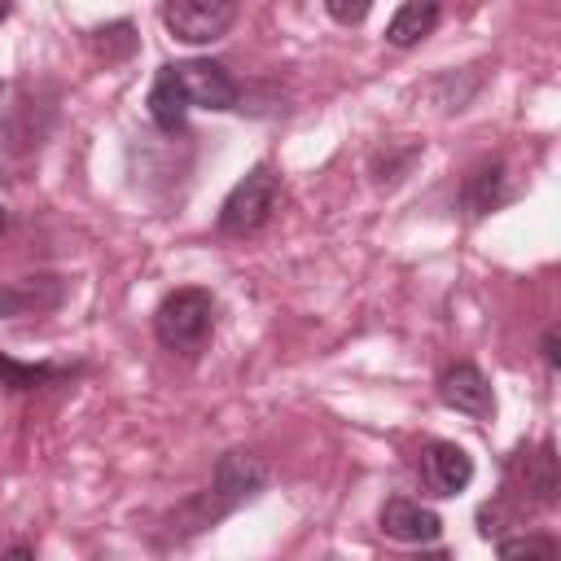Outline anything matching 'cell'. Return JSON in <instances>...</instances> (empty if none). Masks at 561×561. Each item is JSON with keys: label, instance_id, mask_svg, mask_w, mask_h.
Listing matches in <instances>:
<instances>
[{"label": "cell", "instance_id": "1", "mask_svg": "<svg viewBox=\"0 0 561 561\" xmlns=\"http://www.w3.org/2000/svg\"><path fill=\"white\" fill-rule=\"evenodd\" d=\"M267 486V465L250 451H224L215 465V478L206 491H197L193 500L180 504V513H171V522H180L175 535H197L210 530L219 517H228L232 508H241L245 500H254Z\"/></svg>", "mask_w": 561, "mask_h": 561}, {"label": "cell", "instance_id": "2", "mask_svg": "<svg viewBox=\"0 0 561 561\" xmlns=\"http://www.w3.org/2000/svg\"><path fill=\"white\" fill-rule=\"evenodd\" d=\"M210 329H215V298L210 289H197V285L171 289L153 311V337L180 355H197Z\"/></svg>", "mask_w": 561, "mask_h": 561}, {"label": "cell", "instance_id": "3", "mask_svg": "<svg viewBox=\"0 0 561 561\" xmlns=\"http://www.w3.org/2000/svg\"><path fill=\"white\" fill-rule=\"evenodd\" d=\"M276 197H280V175H276L267 162L250 167L245 180H237L232 193L224 197V206H219V228L232 232V237L259 232V228L272 219Z\"/></svg>", "mask_w": 561, "mask_h": 561}, {"label": "cell", "instance_id": "4", "mask_svg": "<svg viewBox=\"0 0 561 561\" xmlns=\"http://www.w3.org/2000/svg\"><path fill=\"white\" fill-rule=\"evenodd\" d=\"M241 4L237 0H162V26L180 44H215L232 31Z\"/></svg>", "mask_w": 561, "mask_h": 561}, {"label": "cell", "instance_id": "5", "mask_svg": "<svg viewBox=\"0 0 561 561\" xmlns=\"http://www.w3.org/2000/svg\"><path fill=\"white\" fill-rule=\"evenodd\" d=\"M171 70H175V79H180L188 105H197V110H237L241 88H237V79L228 75L224 61L193 57V61H175Z\"/></svg>", "mask_w": 561, "mask_h": 561}, {"label": "cell", "instance_id": "6", "mask_svg": "<svg viewBox=\"0 0 561 561\" xmlns=\"http://www.w3.org/2000/svg\"><path fill=\"white\" fill-rule=\"evenodd\" d=\"M416 469H421V486H425L430 495H438V500L460 495V491L473 482V460H469V451L456 447V443H443V438H434V443L421 447Z\"/></svg>", "mask_w": 561, "mask_h": 561}, {"label": "cell", "instance_id": "7", "mask_svg": "<svg viewBox=\"0 0 561 561\" xmlns=\"http://www.w3.org/2000/svg\"><path fill=\"white\" fill-rule=\"evenodd\" d=\"M438 399H443L447 408L465 412V416H478V421H486V416L495 412L491 381H486V373H482L478 364H451V368H443V377H438Z\"/></svg>", "mask_w": 561, "mask_h": 561}, {"label": "cell", "instance_id": "8", "mask_svg": "<svg viewBox=\"0 0 561 561\" xmlns=\"http://www.w3.org/2000/svg\"><path fill=\"white\" fill-rule=\"evenodd\" d=\"M381 530L399 543H434L443 535V517L434 508H425L421 500L408 495H390L381 504Z\"/></svg>", "mask_w": 561, "mask_h": 561}, {"label": "cell", "instance_id": "9", "mask_svg": "<svg viewBox=\"0 0 561 561\" xmlns=\"http://www.w3.org/2000/svg\"><path fill=\"white\" fill-rule=\"evenodd\" d=\"M61 298H66V280L61 276H22V280H9V285H0V320L57 311Z\"/></svg>", "mask_w": 561, "mask_h": 561}, {"label": "cell", "instance_id": "10", "mask_svg": "<svg viewBox=\"0 0 561 561\" xmlns=\"http://www.w3.org/2000/svg\"><path fill=\"white\" fill-rule=\"evenodd\" d=\"M513 469H522V495L539 508H552L557 504V491H561V478H557V451L552 443L543 438L539 451H522L513 460Z\"/></svg>", "mask_w": 561, "mask_h": 561}, {"label": "cell", "instance_id": "11", "mask_svg": "<svg viewBox=\"0 0 561 561\" xmlns=\"http://www.w3.org/2000/svg\"><path fill=\"white\" fill-rule=\"evenodd\" d=\"M145 105H149L153 127H158V131H167V136L184 131V118H188V110H193L171 66H162V70H158V79H153V88H149V101H145Z\"/></svg>", "mask_w": 561, "mask_h": 561}, {"label": "cell", "instance_id": "12", "mask_svg": "<svg viewBox=\"0 0 561 561\" xmlns=\"http://www.w3.org/2000/svg\"><path fill=\"white\" fill-rule=\"evenodd\" d=\"M438 13H443L438 0H403L399 13H394L390 26H386V39H390L394 48H412V44H421L425 35H434Z\"/></svg>", "mask_w": 561, "mask_h": 561}, {"label": "cell", "instance_id": "13", "mask_svg": "<svg viewBox=\"0 0 561 561\" xmlns=\"http://www.w3.org/2000/svg\"><path fill=\"white\" fill-rule=\"evenodd\" d=\"M504 197H508V188H504V162H500V158L478 162V167L469 171L465 188H460V202H465L469 215H486V210H495Z\"/></svg>", "mask_w": 561, "mask_h": 561}, {"label": "cell", "instance_id": "14", "mask_svg": "<svg viewBox=\"0 0 561 561\" xmlns=\"http://www.w3.org/2000/svg\"><path fill=\"white\" fill-rule=\"evenodd\" d=\"M57 377H66V368H53V364H18V359L0 355V386H9V390H35V386L57 381Z\"/></svg>", "mask_w": 561, "mask_h": 561}, {"label": "cell", "instance_id": "15", "mask_svg": "<svg viewBox=\"0 0 561 561\" xmlns=\"http://www.w3.org/2000/svg\"><path fill=\"white\" fill-rule=\"evenodd\" d=\"M92 48H96L105 61H123V57L136 48L131 22H114V26H101V31H92Z\"/></svg>", "mask_w": 561, "mask_h": 561}, {"label": "cell", "instance_id": "16", "mask_svg": "<svg viewBox=\"0 0 561 561\" xmlns=\"http://www.w3.org/2000/svg\"><path fill=\"white\" fill-rule=\"evenodd\" d=\"M500 557H557V539H539V535H526V539H500L495 543Z\"/></svg>", "mask_w": 561, "mask_h": 561}, {"label": "cell", "instance_id": "17", "mask_svg": "<svg viewBox=\"0 0 561 561\" xmlns=\"http://www.w3.org/2000/svg\"><path fill=\"white\" fill-rule=\"evenodd\" d=\"M324 9H329V18H333L337 26H359V22L368 18L373 0H324Z\"/></svg>", "mask_w": 561, "mask_h": 561}, {"label": "cell", "instance_id": "18", "mask_svg": "<svg viewBox=\"0 0 561 561\" xmlns=\"http://www.w3.org/2000/svg\"><path fill=\"white\" fill-rule=\"evenodd\" d=\"M539 351H543V364H548V368H561V329H557V324L543 329Z\"/></svg>", "mask_w": 561, "mask_h": 561}, {"label": "cell", "instance_id": "19", "mask_svg": "<svg viewBox=\"0 0 561 561\" xmlns=\"http://www.w3.org/2000/svg\"><path fill=\"white\" fill-rule=\"evenodd\" d=\"M4 228H9V215H4V206H0V232H4Z\"/></svg>", "mask_w": 561, "mask_h": 561}, {"label": "cell", "instance_id": "20", "mask_svg": "<svg viewBox=\"0 0 561 561\" xmlns=\"http://www.w3.org/2000/svg\"><path fill=\"white\" fill-rule=\"evenodd\" d=\"M4 13H9V0H0V22H4Z\"/></svg>", "mask_w": 561, "mask_h": 561}, {"label": "cell", "instance_id": "21", "mask_svg": "<svg viewBox=\"0 0 561 561\" xmlns=\"http://www.w3.org/2000/svg\"><path fill=\"white\" fill-rule=\"evenodd\" d=\"M0 96H4V83H0Z\"/></svg>", "mask_w": 561, "mask_h": 561}]
</instances>
